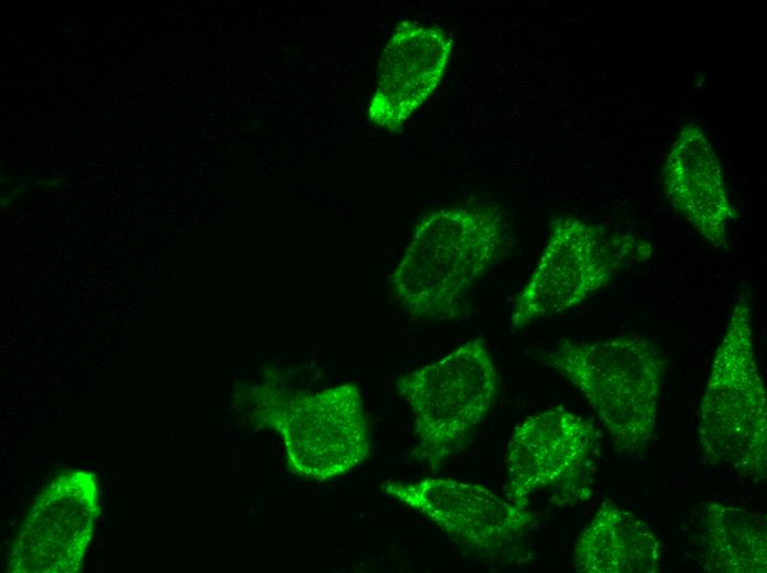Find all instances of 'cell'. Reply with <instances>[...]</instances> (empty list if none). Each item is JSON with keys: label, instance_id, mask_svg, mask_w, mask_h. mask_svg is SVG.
I'll list each match as a JSON object with an SVG mask.
<instances>
[{"label": "cell", "instance_id": "cell-2", "mask_svg": "<svg viewBox=\"0 0 767 573\" xmlns=\"http://www.w3.org/2000/svg\"><path fill=\"white\" fill-rule=\"evenodd\" d=\"M540 360L570 381L588 401L624 455L650 442L666 370L657 346L640 335L595 342L562 340Z\"/></svg>", "mask_w": 767, "mask_h": 573}, {"label": "cell", "instance_id": "cell-6", "mask_svg": "<svg viewBox=\"0 0 767 573\" xmlns=\"http://www.w3.org/2000/svg\"><path fill=\"white\" fill-rule=\"evenodd\" d=\"M261 390V420L281 434L287 462L294 474L324 480L366 460L369 436L356 385L344 383L289 398L270 386Z\"/></svg>", "mask_w": 767, "mask_h": 573}, {"label": "cell", "instance_id": "cell-5", "mask_svg": "<svg viewBox=\"0 0 767 573\" xmlns=\"http://www.w3.org/2000/svg\"><path fill=\"white\" fill-rule=\"evenodd\" d=\"M651 251L645 240L606 234L603 228L573 216L560 217L536 269L515 301L511 329L581 304L623 268L646 260Z\"/></svg>", "mask_w": 767, "mask_h": 573}, {"label": "cell", "instance_id": "cell-7", "mask_svg": "<svg viewBox=\"0 0 767 573\" xmlns=\"http://www.w3.org/2000/svg\"><path fill=\"white\" fill-rule=\"evenodd\" d=\"M598 446L593 424L564 408L527 418L506 446L505 497L522 507L540 493H550L559 505L587 499Z\"/></svg>", "mask_w": 767, "mask_h": 573}, {"label": "cell", "instance_id": "cell-1", "mask_svg": "<svg viewBox=\"0 0 767 573\" xmlns=\"http://www.w3.org/2000/svg\"><path fill=\"white\" fill-rule=\"evenodd\" d=\"M504 220L493 207L436 210L417 227L390 277L393 293L414 320H462L466 296L498 259Z\"/></svg>", "mask_w": 767, "mask_h": 573}, {"label": "cell", "instance_id": "cell-13", "mask_svg": "<svg viewBox=\"0 0 767 573\" xmlns=\"http://www.w3.org/2000/svg\"><path fill=\"white\" fill-rule=\"evenodd\" d=\"M701 564L712 573H766L767 526L761 513L707 504L701 525Z\"/></svg>", "mask_w": 767, "mask_h": 573}, {"label": "cell", "instance_id": "cell-8", "mask_svg": "<svg viewBox=\"0 0 767 573\" xmlns=\"http://www.w3.org/2000/svg\"><path fill=\"white\" fill-rule=\"evenodd\" d=\"M381 490L420 512L464 551L495 559L530 527L533 513L483 485L432 476L387 482Z\"/></svg>", "mask_w": 767, "mask_h": 573}, {"label": "cell", "instance_id": "cell-4", "mask_svg": "<svg viewBox=\"0 0 767 573\" xmlns=\"http://www.w3.org/2000/svg\"><path fill=\"white\" fill-rule=\"evenodd\" d=\"M497 387V369L482 338L401 376L396 389L414 414L418 460L437 471L460 454L493 408Z\"/></svg>", "mask_w": 767, "mask_h": 573}, {"label": "cell", "instance_id": "cell-12", "mask_svg": "<svg viewBox=\"0 0 767 573\" xmlns=\"http://www.w3.org/2000/svg\"><path fill=\"white\" fill-rule=\"evenodd\" d=\"M660 560V543L651 528L611 499L581 531L573 552V565L581 573H656Z\"/></svg>", "mask_w": 767, "mask_h": 573}, {"label": "cell", "instance_id": "cell-10", "mask_svg": "<svg viewBox=\"0 0 767 573\" xmlns=\"http://www.w3.org/2000/svg\"><path fill=\"white\" fill-rule=\"evenodd\" d=\"M452 51V39L436 25L402 21L387 42L378 82L368 105L371 123L398 131L439 86Z\"/></svg>", "mask_w": 767, "mask_h": 573}, {"label": "cell", "instance_id": "cell-9", "mask_svg": "<svg viewBox=\"0 0 767 573\" xmlns=\"http://www.w3.org/2000/svg\"><path fill=\"white\" fill-rule=\"evenodd\" d=\"M98 497L93 473L68 471L54 478L17 534L8 572H77L99 513Z\"/></svg>", "mask_w": 767, "mask_h": 573}, {"label": "cell", "instance_id": "cell-11", "mask_svg": "<svg viewBox=\"0 0 767 573\" xmlns=\"http://www.w3.org/2000/svg\"><path fill=\"white\" fill-rule=\"evenodd\" d=\"M663 184L672 206L716 248L726 249V225L735 217L720 161L703 132L687 126L670 150Z\"/></svg>", "mask_w": 767, "mask_h": 573}, {"label": "cell", "instance_id": "cell-3", "mask_svg": "<svg viewBox=\"0 0 767 573\" xmlns=\"http://www.w3.org/2000/svg\"><path fill=\"white\" fill-rule=\"evenodd\" d=\"M699 442L709 464L760 482L767 475V404L752 332L749 292L736 302L701 401Z\"/></svg>", "mask_w": 767, "mask_h": 573}]
</instances>
